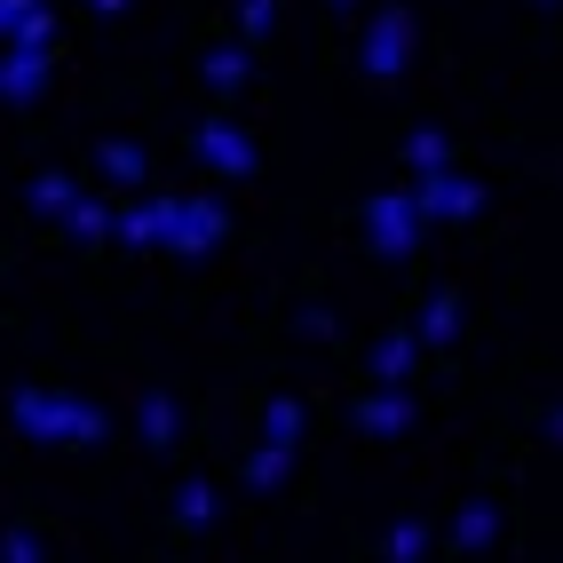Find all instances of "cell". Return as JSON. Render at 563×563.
Wrapping results in <instances>:
<instances>
[{
    "label": "cell",
    "instance_id": "16",
    "mask_svg": "<svg viewBox=\"0 0 563 563\" xmlns=\"http://www.w3.org/2000/svg\"><path fill=\"white\" fill-rule=\"evenodd\" d=\"M429 548H437V523H429V516H397V523H389V548H382V555H389V563H421Z\"/></svg>",
    "mask_w": 563,
    "mask_h": 563
},
{
    "label": "cell",
    "instance_id": "14",
    "mask_svg": "<svg viewBox=\"0 0 563 563\" xmlns=\"http://www.w3.org/2000/svg\"><path fill=\"white\" fill-rule=\"evenodd\" d=\"M453 333H461V294L444 286L437 302L421 310V333H412V342H421V350H453Z\"/></svg>",
    "mask_w": 563,
    "mask_h": 563
},
{
    "label": "cell",
    "instance_id": "21",
    "mask_svg": "<svg viewBox=\"0 0 563 563\" xmlns=\"http://www.w3.org/2000/svg\"><path fill=\"white\" fill-rule=\"evenodd\" d=\"M103 437H111V412L80 397V405H71V437H64V453H96Z\"/></svg>",
    "mask_w": 563,
    "mask_h": 563
},
{
    "label": "cell",
    "instance_id": "20",
    "mask_svg": "<svg viewBox=\"0 0 563 563\" xmlns=\"http://www.w3.org/2000/svg\"><path fill=\"white\" fill-rule=\"evenodd\" d=\"M175 437H183V405H175V397H143V444L167 453Z\"/></svg>",
    "mask_w": 563,
    "mask_h": 563
},
{
    "label": "cell",
    "instance_id": "19",
    "mask_svg": "<svg viewBox=\"0 0 563 563\" xmlns=\"http://www.w3.org/2000/svg\"><path fill=\"white\" fill-rule=\"evenodd\" d=\"M262 444H286V453L302 444V397H271L262 405Z\"/></svg>",
    "mask_w": 563,
    "mask_h": 563
},
{
    "label": "cell",
    "instance_id": "7",
    "mask_svg": "<svg viewBox=\"0 0 563 563\" xmlns=\"http://www.w3.org/2000/svg\"><path fill=\"white\" fill-rule=\"evenodd\" d=\"M412 412H421V405H412V389H365V397L350 405V429H357V437H405Z\"/></svg>",
    "mask_w": 563,
    "mask_h": 563
},
{
    "label": "cell",
    "instance_id": "2",
    "mask_svg": "<svg viewBox=\"0 0 563 563\" xmlns=\"http://www.w3.org/2000/svg\"><path fill=\"white\" fill-rule=\"evenodd\" d=\"M412 41H421V32H412V16L405 9H382L365 24V41H357V71L373 88H389V80H405V64H412Z\"/></svg>",
    "mask_w": 563,
    "mask_h": 563
},
{
    "label": "cell",
    "instance_id": "24",
    "mask_svg": "<svg viewBox=\"0 0 563 563\" xmlns=\"http://www.w3.org/2000/svg\"><path fill=\"white\" fill-rule=\"evenodd\" d=\"M48 41H56V9H32V16L9 32V48H16V56H48Z\"/></svg>",
    "mask_w": 563,
    "mask_h": 563
},
{
    "label": "cell",
    "instance_id": "27",
    "mask_svg": "<svg viewBox=\"0 0 563 563\" xmlns=\"http://www.w3.org/2000/svg\"><path fill=\"white\" fill-rule=\"evenodd\" d=\"M32 9H41V0H0V41H9V32H16Z\"/></svg>",
    "mask_w": 563,
    "mask_h": 563
},
{
    "label": "cell",
    "instance_id": "17",
    "mask_svg": "<svg viewBox=\"0 0 563 563\" xmlns=\"http://www.w3.org/2000/svg\"><path fill=\"white\" fill-rule=\"evenodd\" d=\"M286 468H294V453H286V444H254V453H246V493H278V484H286Z\"/></svg>",
    "mask_w": 563,
    "mask_h": 563
},
{
    "label": "cell",
    "instance_id": "8",
    "mask_svg": "<svg viewBox=\"0 0 563 563\" xmlns=\"http://www.w3.org/2000/svg\"><path fill=\"white\" fill-rule=\"evenodd\" d=\"M175 214H183V199H175V191H159V199H135V207H120L111 239H120V246H159Z\"/></svg>",
    "mask_w": 563,
    "mask_h": 563
},
{
    "label": "cell",
    "instance_id": "11",
    "mask_svg": "<svg viewBox=\"0 0 563 563\" xmlns=\"http://www.w3.org/2000/svg\"><path fill=\"white\" fill-rule=\"evenodd\" d=\"M453 548H461V555L500 548V508H493V500H468V508L453 516Z\"/></svg>",
    "mask_w": 563,
    "mask_h": 563
},
{
    "label": "cell",
    "instance_id": "6",
    "mask_svg": "<svg viewBox=\"0 0 563 563\" xmlns=\"http://www.w3.org/2000/svg\"><path fill=\"white\" fill-rule=\"evenodd\" d=\"M222 239H231V214H222L214 199H183V214L167 222V254H207V246H222Z\"/></svg>",
    "mask_w": 563,
    "mask_h": 563
},
{
    "label": "cell",
    "instance_id": "5",
    "mask_svg": "<svg viewBox=\"0 0 563 563\" xmlns=\"http://www.w3.org/2000/svg\"><path fill=\"white\" fill-rule=\"evenodd\" d=\"M191 152H199V159H207L214 175H231V183H246V175L262 167V159H254V143H246V135H239L231 120H222V111L191 128Z\"/></svg>",
    "mask_w": 563,
    "mask_h": 563
},
{
    "label": "cell",
    "instance_id": "25",
    "mask_svg": "<svg viewBox=\"0 0 563 563\" xmlns=\"http://www.w3.org/2000/svg\"><path fill=\"white\" fill-rule=\"evenodd\" d=\"M271 16H278V0H239V48L271 41Z\"/></svg>",
    "mask_w": 563,
    "mask_h": 563
},
{
    "label": "cell",
    "instance_id": "1",
    "mask_svg": "<svg viewBox=\"0 0 563 563\" xmlns=\"http://www.w3.org/2000/svg\"><path fill=\"white\" fill-rule=\"evenodd\" d=\"M357 239L373 262H405V254H421V214H412L405 191H382V199L357 207Z\"/></svg>",
    "mask_w": 563,
    "mask_h": 563
},
{
    "label": "cell",
    "instance_id": "22",
    "mask_svg": "<svg viewBox=\"0 0 563 563\" xmlns=\"http://www.w3.org/2000/svg\"><path fill=\"white\" fill-rule=\"evenodd\" d=\"M96 159H103V175H111V183H128V191H135L143 175H152V159H143V143H103Z\"/></svg>",
    "mask_w": 563,
    "mask_h": 563
},
{
    "label": "cell",
    "instance_id": "23",
    "mask_svg": "<svg viewBox=\"0 0 563 563\" xmlns=\"http://www.w3.org/2000/svg\"><path fill=\"white\" fill-rule=\"evenodd\" d=\"M405 159L421 167V175H437V167H453V143H444V128H412V143H405Z\"/></svg>",
    "mask_w": 563,
    "mask_h": 563
},
{
    "label": "cell",
    "instance_id": "30",
    "mask_svg": "<svg viewBox=\"0 0 563 563\" xmlns=\"http://www.w3.org/2000/svg\"><path fill=\"white\" fill-rule=\"evenodd\" d=\"M333 9H357V0H333Z\"/></svg>",
    "mask_w": 563,
    "mask_h": 563
},
{
    "label": "cell",
    "instance_id": "15",
    "mask_svg": "<svg viewBox=\"0 0 563 563\" xmlns=\"http://www.w3.org/2000/svg\"><path fill=\"white\" fill-rule=\"evenodd\" d=\"M207 523H214V484H207V476H191V484L175 493V532H183V540H199Z\"/></svg>",
    "mask_w": 563,
    "mask_h": 563
},
{
    "label": "cell",
    "instance_id": "3",
    "mask_svg": "<svg viewBox=\"0 0 563 563\" xmlns=\"http://www.w3.org/2000/svg\"><path fill=\"white\" fill-rule=\"evenodd\" d=\"M405 199H412V214H421V231H429V222H468L484 207V183H468L461 167H437V175L412 183Z\"/></svg>",
    "mask_w": 563,
    "mask_h": 563
},
{
    "label": "cell",
    "instance_id": "28",
    "mask_svg": "<svg viewBox=\"0 0 563 563\" xmlns=\"http://www.w3.org/2000/svg\"><path fill=\"white\" fill-rule=\"evenodd\" d=\"M302 333H318V342H325V333H333V310H325V302H310V310H302Z\"/></svg>",
    "mask_w": 563,
    "mask_h": 563
},
{
    "label": "cell",
    "instance_id": "4",
    "mask_svg": "<svg viewBox=\"0 0 563 563\" xmlns=\"http://www.w3.org/2000/svg\"><path fill=\"white\" fill-rule=\"evenodd\" d=\"M71 405H80V397H64V389H16V397H9V421H16L32 444H64V437H71Z\"/></svg>",
    "mask_w": 563,
    "mask_h": 563
},
{
    "label": "cell",
    "instance_id": "13",
    "mask_svg": "<svg viewBox=\"0 0 563 563\" xmlns=\"http://www.w3.org/2000/svg\"><path fill=\"white\" fill-rule=\"evenodd\" d=\"M111 222H120V207H111V199H71L64 239H71V246H103V239H111Z\"/></svg>",
    "mask_w": 563,
    "mask_h": 563
},
{
    "label": "cell",
    "instance_id": "10",
    "mask_svg": "<svg viewBox=\"0 0 563 563\" xmlns=\"http://www.w3.org/2000/svg\"><path fill=\"white\" fill-rule=\"evenodd\" d=\"M0 96H9V103H41L48 96V56H0Z\"/></svg>",
    "mask_w": 563,
    "mask_h": 563
},
{
    "label": "cell",
    "instance_id": "29",
    "mask_svg": "<svg viewBox=\"0 0 563 563\" xmlns=\"http://www.w3.org/2000/svg\"><path fill=\"white\" fill-rule=\"evenodd\" d=\"M88 9H96V16H128V0H88Z\"/></svg>",
    "mask_w": 563,
    "mask_h": 563
},
{
    "label": "cell",
    "instance_id": "31",
    "mask_svg": "<svg viewBox=\"0 0 563 563\" xmlns=\"http://www.w3.org/2000/svg\"><path fill=\"white\" fill-rule=\"evenodd\" d=\"M532 9H555V0H532Z\"/></svg>",
    "mask_w": 563,
    "mask_h": 563
},
{
    "label": "cell",
    "instance_id": "18",
    "mask_svg": "<svg viewBox=\"0 0 563 563\" xmlns=\"http://www.w3.org/2000/svg\"><path fill=\"white\" fill-rule=\"evenodd\" d=\"M199 71H207V88H214V96H239V88H246V48H239V41H222V48H207Z\"/></svg>",
    "mask_w": 563,
    "mask_h": 563
},
{
    "label": "cell",
    "instance_id": "9",
    "mask_svg": "<svg viewBox=\"0 0 563 563\" xmlns=\"http://www.w3.org/2000/svg\"><path fill=\"white\" fill-rule=\"evenodd\" d=\"M412 373H421V342H412V333H382V342H373V382L412 389Z\"/></svg>",
    "mask_w": 563,
    "mask_h": 563
},
{
    "label": "cell",
    "instance_id": "26",
    "mask_svg": "<svg viewBox=\"0 0 563 563\" xmlns=\"http://www.w3.org/2000/svg\"><path fill=\"white\" fill-rule=\"evenodd\" d=\"M0 563H48L41 532H32V523H9V532H0Z\"/></svg>",
    "mask_w": 563,
    "mask_h": 563
},
{
    "label": "cell",
    "instance_id": "12",
    "mask_svg": "<svg viewBox=\"0 0 563 563\" xmlns=\"http://www.w3.org/2000/svg\"><path fill=\"white\" fill-rule=\"evenodd\" d=\"M71 199H80V183H71V175H56V167L24 183V207L41 214V222H64V214H71Z\"/></svg>",
    "mask_w": 563,
    "mask_h": 563
}]
</instances>
